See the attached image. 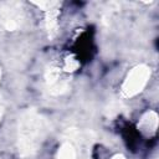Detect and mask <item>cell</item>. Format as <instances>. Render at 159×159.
Here are the masks:
<instances>
[{
	"label": "cell",
	"instance_id": "cell-1",
	"mask_svg": "<svg viewBox=\"0 0 159 159\" xmlns=\"http://www.w3.org/2000/svg\"><path fill=\"white\" fill-rule=\"evenodd\" d=\"M150 75H152V70L149 66L143 63L134 66L125 75L122 82V86H120L122 96L125 98H132L142 93L147 87V84L149 83Z\"/></svg>",
	"mask_w": 159,
	"mask_h": 159
},
{
	"label": "cell",
	"instance_id": "cell-2",
	"mask_svg": "<svg viewBox=\"0 0 159 159\" xmlns=\"http://www.w3.org/2000/svg\"><path fill=\"white\" fill-rule=\"evenodd\" d=\"M137 128L142 135H145V137L154 135L157 133V129H158V114H157V112L153 109L144 112L138 119Z\"/></svg>",
	"mask_w": 159,
	"mask_h": 159
},
{
	"label": "cell",
	"instance_id": "cell-3",
	"mask_svg": "<svg viewBox=\"0 0 159 159\" xmlns=\"http://www.w3.org/2000/svg\"><path fill=\"white\" fill-rule=\"evenodd\" d=\"M78 67H80V60L75 55L70 53V55L63 57L62 65L60 66V70L62 72H66V73H73L78 70Z\"/></svg>",
	"mask_w": 159,
	"mask_h": 159
},
{
	"label": "cell",
	"instance_id": "cell-4",
	"mask_svg": "<svg viewBox=\"0 0 159 159\" xmlns=\"http://www.w3.org/2000/svg\"><path fill=\"white\" fill-rule=\"evenodd\" d=\"M56 159H77V152L70 143H63L56 154Z\"/></svg>",
	"mask_w": 159,
	"mask_h": 159
},
{
	"label": "cell",
	"instance_id": "cell-5",
	"mask_svg": "<svg viewBox=\"0 0 159 159\" xmlns=\"http://www.w3.org/2000/svg\"><path fill=\"white\" fill-rule=\"evenodd\" d=\"M111 159H128L125 155H123V154H120V153H117V154H114Z\"/></svg>",
	"mask_w": 159,
	"mask_h": 159
},
{
	"label": "cell",
	"instance_id": "cell-6",
	"mask_svg": "<svg viewBox=\"0 0 159 159\" xmlns=\"http://www.w3.org/2000/svg\"><path fill=\"white\" fill-rule=\"evenodd\" d=\"M2 111H4V107H2V104L0 103V118L2 117Z\"/></svg>",
	"mask_w": 159,
	"mask_h": 159
},
{
	"label": "cell",
	"instance_id": "cell-7",
	"mask_svg": "<svg viewBox=\"0 0 159 159\" xmlns=\"http://www.w3.org/2000/svg\"><path fill=\"white\" fill-rule=\"evenodd\" d=\"M0 81H1V67H0Z\"/></svg>",
	"mask_w": 159,
	"mask_h": 159
}]
</instances>
